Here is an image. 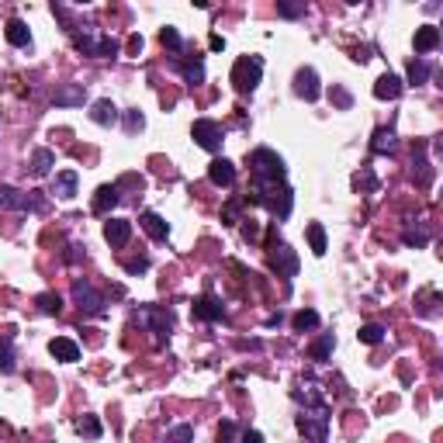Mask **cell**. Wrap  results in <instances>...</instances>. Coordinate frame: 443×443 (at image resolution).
I'll return each instance as SVG.
<instances>
[{"label":"cell","instance_id":"cell-47","mask_svg":"<svg viewBox=\"0 0 443 443\" xmlns=\"http://www.w3.org/2000/svg\"><path fill=\"white\" fill-rule=\"evenodd\" d=\"M243 236H246V239H256V236H260V229H256L253 222H246V225H243Z\"/></svg>","mask_w":443,"mask_h":443},{"label":"cell","instance_id":"cell-48","mask_svg":"<svg viewBox=\"0 0 443 443\" xmlns=\"http://www.w3.org/2000/svg\"><path fill=\"white\" fill-rule=\"evenodd\" d=\"M243 443H263V437H260L256 430H246V433H243Z\"/></svg>","mask_w":443,"mask_h":443},{"label":"cell","instance_id":"cell-45","mask_svg":"<svg viewBox=\"0 0 443 443\" xmlns=\"http://www.w3.org/2000/svg\"><path fill=\"white\" fill-rule=\"evenodd\" d=\"M125 125H128V132H135V128H142L146 122H142V115H139V111H132V115H128V122H125Z\"/></svg>","mask_w":443,"mask_h":443},{"label":"cell","instance_id":"cell-10","mask_svg":"<svg viewBox=\"0 0 443 443\" xmlns=\"http://www.w3.org/2000/svg\"><path fill=\"white\" fill-rule=\"evenodd\" d=\"M294 94L305 97V100H318L322 87H318V73L312 69V66H305V69L294 73Z\"/></svg>","mask_w":443,"mask_h":443},{"label":"cell","instance_id":"cell-24","mask_svg":"<svg viewBox=\"0 0 443 443\" xmlns=\"http://www.w3.org/2000/svg\"><path fill=\"white\" fill-rule=\"evenodd\" d=\"M35 305H38V312H45V316H59V312H63V298H59V294H52V291L38 294V298H35Z\"/></svg>","mask_w":443,"mask_h":443},{"label":"cell","instance_id":"cell-42","mask_svg":"<svg viewBox=\"0 0 443 443\" xmlns=\"http://www.w3.org/2000/svg\"><path fill=\"white\" fill-rule=\"evenodd\" d=\"M305 11V4H277V14H284V18H298Z\"/></svg>","mask_w":443,"mask_h":443},{"label":"cell","instance_id":"cell-3","mask_svg":"<svg viewBox=\"0 0 443 443\" xmlns=\"http://www.w3.org/2000/svg\"><path fill=\"white\" fill-rule=\"evenodd\" d=\"M246 163H250L253 180H260V184H284L287 166L274 149H253V153L246 156Z\"/></svg>","mask_w":443,"mask_h":443},{"label":"cell","instance_id":"cell-1","mask_svg":"<svg viewBox=\"0 0 443 443\" xmlns=\"http://www.w3.org/2000/svg\"><path fill=\"white\" fill-rule=\"evenodd\" d=\"M246 205H260L274 219H287L291 208H294V194H291L287 184H260V180H253V188L246 194Z\"/></svg>","mask_w":443,"mask_h":443},{"label":"cell","instance_id":"cell-27","mask_svg":"<svg viewBox=\"0 0 443 443\" xmlns=\"http://www.w3.org/2000/svg\"><path fill=\"white\" fill-rule=\"evenodd\" d=\"M333 347H336V340H333V333H322V336H318L316 343L309 347V353H312L316 360H326V357L333 353Z\"/></svg>","mask_w":443,"mask_h":443},{"label":"cell","instance_id":"cell-43","mask_svg":"<svg viewBox=\"0 0 443 443\" xmlns=\"http://www.w3.org/2000/svg\"><path fill=\"white\" fill-rule=\"evenodd\" d=\"M146 267H149V260H146V256H139V260H128V263H125L128 274H142Z\"/></svg>","mask_w":443,"mask_h":443},{"label":"cell","instance_id":"cell-26","mask_svg":"<svg viewBox=\"0 0 443 443\" xmlns=\"http://www.w3.org/2000/svg\"><path fill=\"white\" fill-rule=\"evenodd\" d=\"M371 149H374V153H391V149H395V132H391V128H378Z\"/></svg>","mask_w":443,"mask_h":443},{"label":"cell","instance_id":"cell-5","mask_svg":"<svg viewBox=\"0 0 443 443\" xmlns=\"http://www.w3.org/2000/svg\"><path fill=\"white\" fill-rule=\"evenodd\" d=\"M0 208L7 212H42L45 201H42V190H18V188H7L0 184Z\"/></svg>","mask_w":443,"mask_h":443},{"label":"cell","instance_id":"cell-44","mask_svg":"<svg viewBox=\"0 0 443 443\" xmlns=\"http://www.w3.org/2000/svg\"><path fill=\"white\" fill-rule=\"evenodd\" d=\"M128 52H132V56L142 52V35H132V38H128Z\"/></svg>","mask_w":443,"mask_h":443},{"label":"cell","instance_id":"cell-12","mask_svg":"<svg viewBox=\"0 0 443 443\" xmlns=\"http://www.w3.org/2000/svg\"><path fill=\"white\" fill-rule=\"evenodd\" d=\"M122 201V194H118V184H100V188L94 190V215H108L115 205Z\"/></svg>","mask_w":443,"mask_h":443},{"label":"cell","instance_id":"cell-29","mask_svg":"<svg viewBox=\"0 0 443 443\" xmlns=\"http://www.w3.org/2000/svg\"><path fill=\"white\" fill-rule=\"evenodd\" d=\"M163 443H194V426L190 422H180V426H173L166 437H163Z\"/></svg>","mask_w":443,"mask_h":443},{"label":"cell","instance_id":"cell-13","mask_svg":"<svg viewBox=\"0 0 443 443\" xmlns=\"http://www.w3.org/2000/svg\"><path fill=\"white\" fill-rule=\"evenodd\" d=\"M139 322L149 326L156 336H163V333L173 326V312H163V309H142V312H139Z\"/></svg>","mask_w":443,"mask_h":443},{"label":"cell","instance_id":"cell-21","mask_svg":"<svg viewBox=\"0 0 443 443\" xmlns=\"http://www.w3.org/2000/svg\"><path fill=\"white\" fill-rule=\"evenodd\" d=\"M118 108L104 97V100H94V108H91V122H97V125H118Z\"/></svg>","mask_w":443,"mask_h":443},{"label":"cell","instance_id":"cell-7","mask_svg":"<svg viewBox=\"0 0 443 443\" xmlns=\"http://www.w3.org/2000/svg\"><path fill=\"white\" fill-rule=\"evenodd\" d=\"M190 139H194L205 153H219L222 142H225V132H222V125L212 122V118H197V122L190 125Z\"/></svg>","mask_w":443,"mask_h":443},{"label":"cell","instance_id":"cell-30","mask_svg":"<svg viewBox=\"0 0 443 443\" xmlns=\"http://www.w3.org/2000/svg\"><path fill=\"white\" fill-rule=\"evenodd\" d=\"M360 343H367V347H374V343H381L384 340V326H378V322H367V326H360Z\"/></svg>","mask_w":443,"mask_h":443},{"label":"cell","instance_id":"cell-4","mask_svg":"<svg viewBox=\"0 0 443 443\" xmlns=\"http://www.w3.org/2000/svg\"><path fill=\"white\" fill-rule=\"evenodd\" d=\"M260 76H263V59L260 56H239L232 66V84L239 94H253L260 87Z\"/></svg>","mask_w":443,"mask_h":443},{"label":"cell","instance_id":"cell-8","mask_svg":"<svg viewBox=\"0 0 443 443\" xmlns=\"http://www.w3.org/2000/svg\"><path fill=\"white\" fill-rule=\"evenodd\" d=\"M73 301L80 305L84 316H104V298L94 291L91 281H76V284H73Z\"/></svg>","mask_w":443,"mask_h":443},{"label":"cell","instance_id":"cell-37","mask_svg":"<svg viewBox=\"0 0 443 443\" xmlns=\"http://www.w3.org/2000/svg\"><path fill=\"white\" fill-rule=\"evenodd\" d=\"M159 42H163V45H166V49H170V52H177V49H180V32H177V28H170V25H166V28H163V32H159Z\"/></svg>","mask_w":443,"mask_h":443},{"label":"cell","instance_id":"cell-49","mask_svg":"<svg viewBox=\"0 0 443 443\" xmlns=\"http://www.w3.org/2000/svg\"><path fill=\"white\" fill-rule=\"evenodd\" d=\"M212 49H215V52H219V49H225V38H222V35H212Z\"/></svg>","mask_w":443,"mask_h":443},{"label":"cell","instance_id":"cell-18","mask_svg":"<svg viewBox=\"0 0 443 443\" xmlns=\"http://www.w3.org/2000/svg\"><path fill=\"white\" fill-rule=\"evenodd\" d=\"M84 97L87 94H84L80 84H66V87H59V91L52 94V104H56V108H80Z\"/></svg>","mask_w":443,"mask_h":443},{"label":"cell","instance_id":"cell-22","mask_svg":"<svg viewBox=\"0 0 443 443\" xmlns=\"http://www.w3.org/2000/svg\"><path fill=\"white\" fill-rule=\"evenodd\" d=\"M4 35H7V42H11V45H18V49L32 45V32H28V25H25L21 18H11V21H7V28H4Z\"/></svg>","mask_w":443,"mask_h":443},{"label":"cell","instance_id":"cell-41","mask_svg":"<svg viewBox=\"0 0 443 443\" xmlns=\"http://www.w3.org/2000/svg\"><path fill=\"white\" fill-rule=\"evenodd\" d=\"M232 437H236V422L225 419V422L219 426V443H232Z\"/></svg>","mask_w":443,"mask_h":443},{"label":"cell","instance_id":"cell-14","mask_svg":"<svg viewBox=\"0 0 443 443\" xmlns=\"http://www.w3.org/2000/svg\"><path fill=\"white\" fill-rule=\"evenodd\" d=\"M208 180H212L215 188H232V184H236V166H232L229 159H212Z\"/></svg>","mask_w":443,"mask_h":443},{"label":"cell","instance_id":"cell-46","mask_svg":"<svg viewBox=\"0 0 443 443\" xmlns=\"http://www.w3.org/2000/svg\"><path fill=\"white\" fill-rule=\"evenodd\" d=\"M333 97H336V104H340V108H350V94H347V91L333 87Z\"/></svg>","mask_w":443,"mask_h":443},{"label":"cell","instance_id":"cell-19","mask_svg":"<svg viewBox=\"0 0 443 443\" xmlns=\"http://www.w3.org/2000/svg\"><path fill=\"white\" fill-rule=\"evenodd\" d=\"M49 353L56 357V360H63V364H73V360H80V347L69 340V336H56L52 343H49Z\"/></svg>","mask_w":443,"mask_h":443},{"label":"cell","instance_id":"cell-31","mask_svg":"<svg viewBox=\"0 0 443 443\" xmlns=\"http://www.w3.org/2000/svg\"><path fill=\"white\" fill-rule=\"evenodd\" d=\"M309 246H312V253H316V256L326 253V229H322L318 222L309 225Z\"/></svg>","mask_w":443,"mask_h":443},{"label":"cell","instance_id":"cell-25","mask_svg":"<svg viewBox=\"0 0 443 443\" xmlns=\"http://www.w3.org/2000/svg\"><path fill=\"white\" fill-rule=\"evenodd\" d=\"M52 163H56L52 149H35V156H32V173H35V177H45V173L52 170Z\"/></svg>","mask_w":443,"mask_h":443},{"label":"cell","instance_id":"cell-34","mask_svg":"<svg viewBox=\"0 0 443 443\" xmlns=\"http://www.w3.org/2000/svg\"><path fill=\"white\" fill-rule=\"evenodd\" d=\"M316 326H318V312H312V309H301V312L294 316V329H298V333L316 329Z\"/></svg>","mask_w":443,"mask_h":443},{"label":"cell","instance_id":"cell-39","mask_svg":"<svg viewBox=\"0 0 443 443\" xmlns=\"http://www.w3.org/2000/svg\"><path fill=\"white\" fill-rule=\"evenodd\" d=\"M243 205H246V197H243V201H229V205H225V212H222L225 225H236V222H239V212H243Z\"/></svg>","mask_w":443,"mask_h":443},{"label":"cell","instance_id":"cell-11","mask_svg":"<svg viewBox=\"0 0 443 443\" xmlns=\"http://www.w3.org/2000/svg\"><path fill=\"white\" fill-rule=\"evenodd\" d=\"M190 312H194V318H201V322H219V318L225 316V309H222V301L215 294H201V298L190 305Z\"/></svg>","mask_w":443,"mask_h":443},{"label":"cell","instance_id":"cell-15","mask_svg":"<svg viewBox=\"0 0 443 443\" xmlns=\"http://www.w3.org/2000/svg\"><path fill=\"white\" fill-rule=\"evenodd\" d=\"M104 239H108L111 246H125L128 239H132V222H128V219L104 222Z\"/></svg>","mask_w":443,"mask_h":443},{"label":"cell","instance_id":"cell-35","mask_svg":"<svg viewBox=\"0 0 443 443\" xmlns=\"http://www.w3.org/2000/svg\"><path fill=\"white\" fill-rule=\"evenodd\" d=\"M430 180H433V166L419 156L415 159V184H419V188H430Z\"/></svg>","mask_w":443,"mask_h":443},{"label":"cell","instance_id":"cell-16","mask_svg":"<svg viewBox=\"0 0 443 443\" xmlns=\"http://www.w3.org/2000/svg\"><path fill=\"white\" fill-rule=\"evenodd\" d=\"M139 225L146 229V236H153L159 243L170 236V222L163 219V215H156V212H142V215H139Z\"/></svg>","mask_w":443,"mask_h":443},{"label":"cell","instance_id":"cell-17","mask_svg":"<svg viewBox=\"0 0 443 443\" xmlns=\"http://www.w3.org/2000/svg\"><path fill=\"white\" fill-rule=\"evenodd\" d=\"M437 45H440V28H437V25L415 28V52H419V59H422L426 52H433Z\"/></svg>","mask_w":443,"mask_h":443},{"label":"cell","instance_id":"cell-36","mask_svg":"<svg viewBox=\"0 0 443 443\" xmlns=\"http://www.w3.org/2000/svg\"><path fill=\"white\" fill-rule=\"evenodd\" d=\"M0 371H4V374L14 371V350H11L7 340H0Z\"/></svg>","mask_w":443,"mask_h":443},{"label":"cell","instance_id":"cell-23","mask_svg":"<svg viewBox=\"0 0 443 443\" xmlns=\"http://www.w3.org/2000/svg\"><path fill=\"white\" fill-rule=\"evenodd\" d=\"M52 194H59L63 201H69L76 194V170H59L56 173V184H52Z\"/></svg>","mask_w":443,"mask_h":443},{"label":"cell","instance_id":"cell-28","mask_svg":"<svg viewBox=\"0 0 443 443\" xmlns=\"http://www.w3.org/2000/svg\"><path fill=\"white\" fill-rule=\"evenodd\" d=\"M177 66H180V73H184L188 84H201L205 80V63L201 59H188V63H177Z\"/></svg>","mask_w":443,"mask_h":443},{"label":"cell","instance_id":"cell-33","mask_svg":"<svg viewBox=\"0 0 443 443\" xmlns=\"http://www.w3.org/2000/svg\"><path fill=\"white\" fill-rule=\"evenodd\" d=\"M426 80H430V63L415 56L409 63V84H426Z\"/></svg>","mask_w":443,"mask_h":443},{"label":"cell","instance_id":"cell-32","mask_svg":"<svg viewBox=\"0 0 443 443\" xmlns=\"http://www.w3.org/2000/svg\"><path fill=\"white\" fill-rule=\"evenodd\" d=\"M76 433L87 437V440H97V437H100V422H97V415H84V419H76Z\"/></svg>","mask_w":443,"mask_h":443},{"label":"cell","instance_id":"cell-2","mask_svg":"<svg viewBox=\"0 0 443 443\" xmlns=\"http://www.w3.org/2000/svg\"><path fill=\"white\" fill-rule=\"evenodd\" d=\"M298 430H301V437L312 443H322L326 440V433H329V409H326V402L322 398H312V402H305V409L298 412Z\"/></svg>","mask_w":443,"mask_h":443},{"label":"cell","instance_id":"cell-9","mask_svg":"<svg viewBox=\"0 0 443 443\" xmlns=\"http://www.w3.org/2000/svg\"><path fill=\"white\" fill-rule=\"evenodd\" d=\"M270 267L277 270V277H294L298 274V256L287 243H274L270 246Z\"/></svg>","mask_w":443,"mask_h":443},{"label":"cell","instance_id":"cell-6","mask_svg":"<svg viewBox=\"0 0 443 443\" xmlns=\"http://www.w3.org/2000/svg\"><path fill=\"white\" fill-rule=\"evenodd\" d=\"M76 49L84 56H94V59H111L118 56V42L111 35H94V32H76Z\"/></svg>","mask_w":443,"mask_h":443},{"label":"cell","instance_id":"cell-40","mask_svg":"<svg viewBox=\"0 0 443 443\" xmlns=\"http://www.w3.org/2000/svg\"><path fill=\"white\" fill-rule=\"evenodd\" d=\"M430 232L426 229H405V246H426Z\"/></svg>","mask_w":443,"mask_h":443},{"label":"cell","instance_id":"cell-20","mask_svg":"<svg viewBox=\"0 0 443 443\" xmlns=\"http://www.w3.org/2000/svg\"><path fill=\"white\" fill-rule=\"evenodd\" d=\"M402 80L395 76V73H384V76H378V84H374V97L378 100H395V97L402 94Z\"/></svg>","mask_w":443,"mask_h":443},{"label":"cell","instance_id":"cell-38","mask_svg":"<svg viewBox=\"0 0 443 443\" xmlns=\"http://www.w3.org/2000/svg\"><path fill=\"white\" fill-rule=\"evenodd\" d=\"M353 188H360V190H374V188H378V180H374V173H371V170L364 166V170H360V173L353 177Z\"/></svg>","mask_w":443,"mask_h":443}]
</instances>
